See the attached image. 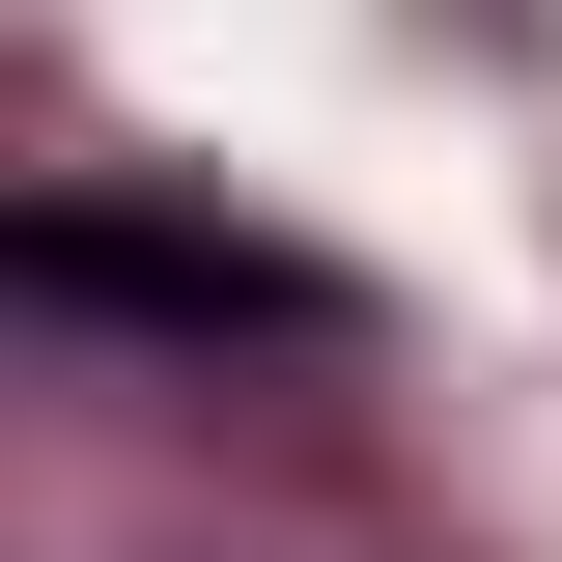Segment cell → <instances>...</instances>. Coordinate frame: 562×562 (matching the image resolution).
Instances as JSON below:
<instances>
[{
	"label": "cell",
	"mask_w": 562,
	"mask_h": 562,
	"mask_svg": "<svg viewBox=\"0 0 562 562\" xmlns=\"http://www.w3.org/2000/svg\"><path fill=\"white\" fill-rule=\"evenodd\" d=\"M0 281H29V310H85V338H338V281L310 254H254V225H140V198H29L0 225Z\"/></svg>",
	"instance_id": "cell-1"
}]
</instances>
